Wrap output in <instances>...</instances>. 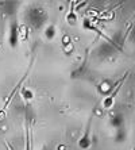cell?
Masks as SVG:
<instances>
[{
	"label": "cell",
	"mask_w": 135,
	"mask_h": 150,
	"mask_svg": "<svg viewBox=\"0 0 135 150\" xmlns=\"http://www.w3.org/2000/svg\"><path fill=\"white\" fill-rule=\"evenodd\" d=\"M119 89V88H118ZM118 89H115L114 92H112L111 95H108V96H105V98L103 99V101H101V107H103V110H111L114 108L115 105V98H116V93H118Z\"/></svg>",
	"instance_id": "1"
},
{
	"label": "cell",
	"mask_w": 135,
	"mask_h": 150,
	"mask_svg": "<svg viewBox=\"0 0 135 150\" xmlns=\"http://www.w3.org/2000/svg\"><path fill=\"white\" fill-rule=\"evenodd\" d=\"M90 138H89V127L87 129V134L81 138V139L78 141V146L81 147V149H88V147L90 146Z\"/></svg>",
	"instance_id": "3"
},
{
	"label": "cell",
	"mask_w": 135,
	"mask_h": 150,
	"mask_svg": "<svg viewBox=\"0 0 135 150\" xmlns=\"http://www.w3.org/2000/svg\"><path fill=\"white\" fill-rule=\"evenodd\" d=\"M97 89H99V92H100L101 95L108 96L110 93H112V92L115 91V85L114 84H111V83H108V81H103V83L99 84Z\"/></svg>",
	"instance_id": "2"
},
{
	"label": "cell",
	"mask_w": 135,
	"mask_h": 150,
	"mask_svg": "<svg viewBox=\"0 0 135 150\" xmlns=\"http://www.w3.org/2000/svg\"><path fill=\"white\" fill-rule=\"evenodd\" d=\"M65 149H66V147L64 146V145H59V146H58V150H65Z\"/></svg>",
	"instance_id": "5"
},
{
	"label": "cell",
	"mask_w": 135,
	"mask_h": 150,
	"mask_svg": "<svg viewBox=\"0 0 135 150\" xmlns=\"http://www.w3.org/2000/svg\"><path fill=\"white\" fill-rule=\"evenodd\" d=\"M23 98L27 99V100H31L33 99V92L28 91V89H26V91H23Z\"/></svg>",
	"instance_id": "4"
}]
</instances>
